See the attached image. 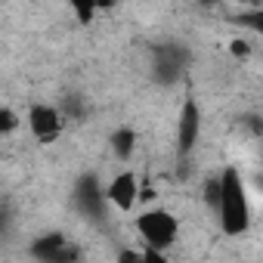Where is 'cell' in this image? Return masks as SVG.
Segmentation results:
<instances>
[{"mask_svg": "<svg viewBox=\"0 0 263 263\" xmlns=\"http://www.w3.org/2000/svg\"><path fill=\"white\" fill-rule=\"evenodd\" d=\"M223 174V201L217 208V226L226 238H241L251 229L254 208H251V192L238 167H226Z\"/></svg>", "mask_w": 263, "mask_h": 263, "instance_id": "cell-1", "label": "cell"}, {"mask_svg": "<svg viewBox=\"0 0 263 263\" xmlns=\"http://www.w3.org/2000/svg\"><path fill=\"white\" fill-rule=\"evenodd\" d=\"M134 232H137V241L143 248L174 251L180 245V235H183V220L171 208L152 204V208H143L134 217Z\"/></svg>", "mask_w": 263, "mask_h": 263, "instance_id": "cell-2", "label": "cell"}, {"mask_svg": "<svg viewBox=\"0 0 263 263\" xmlns=\"http://www.w3.org/2000/svg\"><path fill=\"white\" fill-rule=\"evenodd\" d=\"M68 127V118L65 111L59 108V102H44V99H34L28 102L25 108V130L31 134V140L37 146H56Z\"/></svg>", "mask_w": 263, "mask_h": 263, "instance_id": "cell-3", "label": "cell"}, {"mask_svg": "<svg viewBox=\"0 0 263 263\" xmlns=\"http://www.w3.org/2000/svg\"><path fill=\"white\" fill-rule=\"evenodd\" d=\"M102 195H105V204L118 214H130L140 208V198H143V180L137 171L130 167H121L108 177V183L102 186Z\"/></svg>", "mask_w": 263, "mask_h": 263, "instance_id": "cell-4", "label": "cell"}, {"mask_svg": "<svg viewBox=\"0 0 263 263\" xmlns=\"http://www.w3.org/2000/svg\"><path fill=\"white\" fill-rule=\"evenodd\" d=\"M198 140H201V105L195 96H186L180 111H177V124H174L177 158H192Z\"/></svg>", "mask_w": 263, "mask_h": 263, "instance_id": "cell-5", "label": "cell"}, {"mask_svg": "<svg viewBox=\"0 0 263 263\" xmlns=\"http://www.w3.org/2000/svg\"><path fill=\"white\" fill-rule=\"evenodd\" d=\"M28 254L37 263H81V245L65 232H44L28 245Z\"/></svg>", "mask_w": 263, "mask_h": 263, "instance_id": "cell-6", "label": "cell"}, {"mask_svg": "<svg viewBox=\"0 0 263 263\" xmlns=\"http://www.w3.org/2000/svg\"><path fill=\"white\" fill-rule=\"evenodd\" d=\"M137 149H140V134L130 124H121V127H115L108 134V152L118 161H130L137 155Z\"/></svg>", "mask_w": 263, "mask_h": 263, "instance_id": "cell-7", "label": "cell"}, {"mask_svg": "<svg viewBox=\"0 0 263 263\" xmlns=\"http://www.w3.org/2000/svg\"><path fill=\"white\" fill-rule=\"evenodd\" d=\"M19 130H25V111H19L13 102H4L0 105V134L16 137Z\"/></svg>", "mask_w": 263, "mask_h": 263, "instance_id": "cell-8", "label": "cell"}, {"mask_svg": "<svg viewBox=\"0 0 263 263\" xmlns=\"http://www.w3.org/2000/svg\"><path fill=\"white\" fill-rule=\"evenodd\" d=\"M229 56L238 59V62H248V59L254 56V44H251L248 37H232V41H229Z\"/></svg>", "mask_w": 263, "mask_h": 263, "instance_id": "cell-9", "label": "cell"}, {"mask_svg": "<svg viewBox=\"0 0 263 263\" xmlns=\"http://www.w3.org/2000/svg\"><path fill=\"white\" fill-rule=\"evenodd\" d=\"M115 263H143V245H121L115 251Z\"/></svg>", "mask_w": 263, "mask_h": 263, "instance_id": "cell-10", "label": "cell"}, {"mask_svg": "<svg viewBox=\"0 0 263 263\" xmlns=\"http://www.w3.org/2000/svg\"><path fill=\"white\" fill-rule=\"evenodd\" d=\"M241 22H245V28H248V31H254V34H260V37H263V7L248 10V13L241 16Z\"/></svg>", "mask_w": 263, "mask_h": 263, "instance_id": "cell-11", "label": "cell"}, {"mask_svg": "<svg viewBox=\"0 0 263 263\" xmlns=\"http://www.w3.org/2000/svg\"><path fill=\"white\" fill-rule=\"evenodd\" d=\"M71 16H74L81 25H93L96 16H99V7H84V4H78V7H71Z\"/></svg>", "mask_w": 263, "mask_h": 263, "instance_id": "cell-12", "label": "cell"}, {"mask_svg": "<svg viewBox=\"0 0 263 263\" xmlns=\"http://www.w3.org/2000/svg\"><path fill=\"white\" fill-rule=\"evenodd\" d=\"M143 263H174L171 251H155V248H143Z\"/></svg>", "mask_w": 263, "mask_h": 263, "instance_id": "cell-13", "label": "cell"}]
</instances>
